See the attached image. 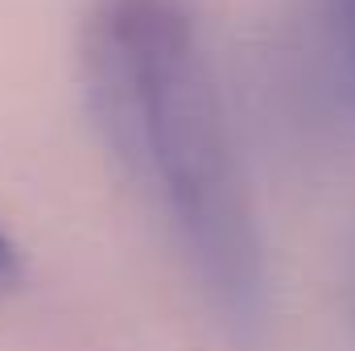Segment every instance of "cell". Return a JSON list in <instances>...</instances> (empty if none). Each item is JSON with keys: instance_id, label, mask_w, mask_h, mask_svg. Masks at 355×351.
<instances>
[{"instance_id": "7a4b0ae2", "label": "cell", "mask_w": 355, "mask_h": 351, "mask_svg": "<svg viewBox=\"0 0 355 351\" xmlns=\"http://www.w3.org/2000/svg\"><path fill=\"white\" fill-rule=\"evenodd\" d=\"M322 25H327V50L335 58V71L355 99V0H327Z\"/></svg>"}, {"instance_id": "6da1fadb", "label": "cell", "mask_w": 355, "mask_h": 351, "mask_svg": "<svg viewBox=\"0 0 355 351\" xmlns=\"http://www.w3.org/2000/svg\"><path fill=\"white\" fill-rule=\"evenodd\" d=\"M87 87L112 149L166 207L215 298L248 310L257 244L190 4L103 0L87 25Z\"/></svg>"}, {"instance_id": "3957f363", "label": "cell", "mask_w": 355, "mask_h": 351, "mask_svg": "<svg viewBox=\"0 0 355 351\" xmlns=\"http://www.w3.org/2000/svg\"><path fill=\"white\" fill-rule=\"evenodd\" d=\"M17 277H21V257H17V244L4 236V228H0V293H8L12 285H17Z\"/></svg>"}]
</instances>
